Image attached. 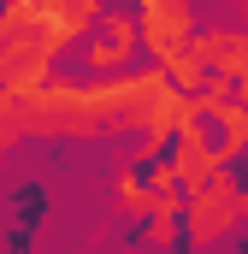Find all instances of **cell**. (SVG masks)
I'll list each match as a JSON object with an SVG mask.
<instances>
[{
	"label": "cell",
	"instance_id": "obj_1",
	"mask_svg": "<svg viewBox=\"0 0 248 254\" xmlns=\"http://www.w3.org/2000/svg\"><path fill=\"white\" fill-rule=\"evenodd\" d=\"M189 36V6L184 0H148V42L160 60H172Z\"/></svg>",
	"mask_w": 248,
	"mask_h": 254
}]
</instances>
